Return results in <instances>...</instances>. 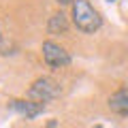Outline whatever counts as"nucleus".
Listing matches in <instances>:
<instances>
[{
    "label": "nucleus",
    "instance_id": "6",
    "mask_svg": "<svg viewBox=\"0 0 128 128\" xmlns=\"http://www.w3.org/2000/svg\"><path fill=\"white\" fill-rule=\"evenodd\" d=\"M68 30V17L60 11V13H54L47 22V32L49 34H64Z\"/></svg>",
    "mask_w": 128,
    "mask_h": 128
},
{
    "label": "nucleus",
    "instance_id": "3",
    "mask_svg": "<svg viewBox=\"0 0 128 128\" xmlns=\"http://www.w3.org/2000/svg\"><path fill=\"white\" fill-rule=\"evenodd\" d=\"M41 51H43V60H45V64L51 66V68H64V66H68V64H70L68 51L64 49V47H60L58 43H54V41H45Z\"/></svg>",
    "mask_w": 128,
    "mask_h": 128
},
{
    "label": "nucleus",
    "instance_id": "9",
    "mask_svg": "<svg viewBox=\"0 0 128 128\" xmlns=\"http://www.w3.org/2000/svg\"><path fill=\"white\" fill-rule=\"evenodd\" d=\"M109 2H113V0H109Z\"/></svg>",
    "mask_w": 128,
    "mask_h": 128
},
{
    "label": "nucleus",
    "instance_id": "7",
    "mask_svg": "<svg viewBox=\"0 0 128 128\" xmlns=\"http://www.w3.org/2000/svg\"><path fill=\"white\" fill-rule=\"evenodd\" d=\"M58 4H70V2H75V0H56Z\"/></svg>",
    "mask_w": 128,
    "mask_h": 128
},
{
    "label": "nucleus",
    "instance_id": "4",
    "mask_svg": "<svg viewBox=\"0 0 128 128\" xmlns=\"http://www.w3.org/2000/svg\"><path fill=\"white\" fill-rule=\"evenodd\" d=\"M9 109L26 115V118H36V115H41L45 111V105L43 102L28 100V98H13V100H9Z\"/></svg>",
    "mask_w": 128,
    "mask_h": 128
},
{
    "label": "nucleus",
    "instance_id": "2",
    "mask_svg": "<svg viewBox=\"0 0 128 128\" xmlns=\"http://www.w3.org/2000/svg\"><path fill=\"white\" fill-rule=\"evenodd\" d=\"M60 86L58 81H54L51 77H41L36 79V81L30 86V90H28V100H34V102H49L54 100V98H58L60 96Z\"/></svg>",
    "mask_w": 128,
    "mask_h": 128
},
{
    "label": "nucleus",
    "instance_id": "1",
    "mask_svg": "<svg viewBox=\"0 0 128 128\" xmlns=\"http://www.w3.org/2000/svg\"><path fill=\"white\" fill-rule=\"evenodd\" d=\"M73 24L77 26V30L86 32V34H94L102 26V17L90 4V0H75L73 2Z\"/></svg>",
    "mask_w": 128,
    "mask_h": 128
},
{
    "label": "nucleus",
    "instance_id": "5",
    "mask_svg": "<svg viewBox=\"0 0 128 128\" xmlns=\"http://www.w3.org/2000/svg\"><path fill=\"white\" fill-rule=\"evenodd\" d=\"M109 109L113 113L128 115V90H118L109 96Z\"/></svg>",
    "mask_w": 128,
    "mask_h": 128
},
{
    "label": "nucleus",
    "instance_id": "8",
    "mask_svg": "<svg viewBox=\"0 0 128 128\" xmlns=\"http://www.w3.org/2000/svg\"><path fill=\"white\" fill-rule=\"evenodd\" d=\"M96 128H102V126H96Z\"/></svg>",
    "mask_w": 128,
    "mask_h": 128
}]
</instances>
